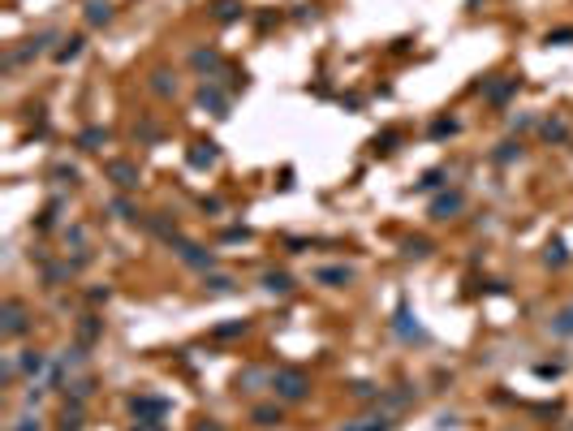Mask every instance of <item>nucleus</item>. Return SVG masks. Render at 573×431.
I'll use <instances>...</instances> for the list:
<instances>
[{
  "mask_svg": "<svg viewBox=\"0 0 573 431\" xmlns=\"http://www.w3.org/2000/svg\"><path fill=\"white\" fill-rule=\"evenodd\" d=\"M272 393L280 397V401H302L306 393H310V380L302 371H276L272 375Z\"/></svg>",
  "mask_w": 573,
  "mask_h": 431,
  "instance_id": "1",
  "label": "nucleus"
},
{
  "mask_svg": "<svg viewBox=\"0 0 573 431\" xmlns=\"http://www.w3.org/2000/svg\"><path fill=\"white\" fill-rule=\"evenodd\" d=\"M0 332H5L9 341L26 332V310H22V302H5V323H0Z\"/></svg>",
  "mask_w": 573,
  "mask_h": 431,
  "instance_id": "2",
  "label": "nucleus"
},
{
  "mask_svg": "<svg viewBox=\"0 0 573 431\" xmlns=\"http://www.w3.org/2000/svg\"><path fill=\"white\" fill-rule=\"evenodd\" d=\"M169 242H177V254H181L190 267H212V263H216V259H212V250H198L194 242H181V237H173V233H169Z\"/></svg>",
  "mask_w": 573,
  "mask_h": 431,
  "instance_id": "3",
  "label": "nucleus"
},
{
  "mask_svg": "<svg viewBox=\"0 0 573 431\" xmlns=\"http://www.w3.org/2000/svg\"><path fill=\"white\" fill-rule=\"evenodd\" d=\"M169 405L160 401V397H134V414H138V422H160V414H164Z\"/></svg>",
  "mask_w": 573,
  "mask_h": 431,
  "instance_id": "4",
  "label": "nucleus"
},
{
  "mask_svg": "<svg viewBox=\"0 0 573 431\" xmlns=\"http://www.w3.org/2000/svg\"><path fill=\"white\" fill-rule=\"evenodd\" d=\"M108 177H113L121 190H134V186H138V169L130 164V159H113V164H108Z\"/></svg>",
  "mask_w": 573,
  "mask_h": 431,
  "instance_id": "5",
  "label": "nucleus"
},
{
  "mask_svg": "<svg viewBox=\"0 0 573 431\" xmlns=\"http://www.w3.org/2000/svg\"><path fill=\"white\" fill-rule=\"evenodd\" d=\"M86 22L91 26H108L113 22V5H108V0H91V5H86Z\"/></svg>",
  "mask_w": 573,
  "mask_h": 431,
  "instance_id": "6",
  "label": "nucleus"
},
{
  "mask_svg": "<svg viewBox=\"0 0 573 431\" xmlns=\"http://www.w3.org/2000/svg\"><path fill=\"white\" fill-rule=\"evenodd\" d=\"M315 281H324V285H349V281H353V272H349V267H319Z\"/></svg>",
  "mask_w": 573,
  "mask_h": 431,
  "instance_id": "7",
  "label": "nucleus"
},
{
  "mask_svg": "<svg viewBox=\"0 0 573 431\" xmlns=\"http://www.w3.org/2000/svg\"><path fill=\"white\" fill-rule=\"evenodd\" d=\"M453 211H461V194H444V198H436V207H431L436 220H448Z\"/></svg>",
  "mask_w": 573,
  "mask_h": 431,
  "instance_id": "8",
  "label": "nucleus"
},
{
  "mask_svg": "<svg viewBox=\"0 0 573 431\" xmlns=\"http://www.w3.org/2000/svg\"><path fill=\"white\" fill-rule=\"evenodd\" d=\"M263 289H268V293H289L293 281H289L285 272H268V276H263Z\"/></svg>",
  "mask_w": 573,
  "mask_h": 431,
  "instance_id": "9",
  "label": "nucleus"
},
{
  "mask_svg": "<svg viewBox=\"0 0 573 431\" xmlns=\"http://www.w3.org/2000/svg\"><path fill=\"white\" fill-rule=\"evenodd\" d=\"M552 332H556V337H573V306H565V310L552 319Z\"/></svg>",
  "mask_w": 573,
  "mask_h": 431,
  "instance_id": "10",
  "label": "nucleus"
},
{
  "mask_svg": "<svg viewBox=\"0 0 573 431\" xmlns=\"http://www.w3.org/2000/svg\"><path fill=\"white\" fill-rule=\"evenodd\" d=\"M254 422H259V427H276V422H280V405H259V410H254Z\"/></svg>",
  "mask_w": 573,
  "mask_h": 431,
  "instance_id": "11",
  "label": "nucleus"
},
{
  "mask_svg": "<svg viewBox=\"0 0 573 431\" xmlns=\"http://www.w3.org/2000/svg\"><path fill=\"white\" fill-rule=\"evenodd\" d=\"M198 99H203V103H212V108H216V117H225V95H220V91L203 86V91H198Z\"/></svg>",
  "mask_w": 573,
  "mask_h": 431,
  "instance_id": "12",
  "label": "nucleus"
},
{
  "mask_svg": "<svg viewBox=\"0 0 573 431\" xmlns=\"http://www.w3.org/2000/svg\"><path fill=\"white\" fill-rule=\"evenodd\" d=\"M43 366H47V358H43V354H35V349H26V358H22V371H26V375H39Z\"/></svg>",
  "mask_w": 573,
  "mask_h": 431,
  "instance_id": "13",
  "label": "nucleus"
},
{
  "mask_svg": "<svg viewBox=\"0 0 573 431\" xmlns=\"http://www.w3.org/2000/svg\"><path fill=\"white\" fill-rule=\"evenodd\" d=\"M78 142H82L86 151H99V142H108V130H86V134H82Z\"/></svg>",
  "mask_w": 573,
  "mask_h": 431,
  "instance_id": "14",
  "label": "nucleus"
},
{
  "mask_svg": "<svg viewBox=\"0 0 573 431\" xmlns=\"http://www.w3.org/2000/svg\"><path fill=\"white\" fill-rule=\"evenodd\" d=\"M78 52H82V39L74 35V39H69V47H61V52H57V61L65 65V61H74V57H78Z\"/></svg>",
  "mask_w": 573,
  "mask_h": 431,
  "instance_id": "15",
  "label": "nucleus"
},
{
  "mask_svg": "<svg viewBox=\"0 0 573 431\" xmlns=\"http://www.w3.org/2000/svg\"><path fill=\"white\" fill-rule=\"evenodd\" d=\"M194 65H198V69H216L220 57H216V52H194Z\"/></svg>",
  "mask_w": 573,
  "mask_h": 431,
  "instance_id": "16",
  "label": "nucleus"
},
{
  "mask_svg": "<svg viewBox=\"0 0 573 431\" xmlns=\"http://www.w3.org/2000/svg\"><path fill=\"white\" fill-rule=\"evenodd\" d=\"M9 431H43V422H39V418H30V414H22Z\"/></svg>",
  "mask_w": 573,
  "mask_h": 431,
  "instance_id": "17",
  "label": "nucleus"
},
{
  "mask_svg": "<svg viewBox=\"0 0 573 431\" xmlns=\"http://www.w3.org/2000/svg\"><path fill=\"white\" fill-rule=\"evenodd\" d=\"M207 289H216V293H229V289H233V281H229V276H207Z\"/></svg>",
  "mask_w": 573,
  "mask_h": 431,
  "instance_id": "18",
  "label": "nucleus"
},
{
  "mask_svg": "<svg viewBox=\"0 0 573 431\" xmlns=\"http://www.w3.org/2000/svg\"><path fill=\"white\" fill-rule=\"evenodd\" d=\"M61 431H82V422H78V410H65V418H61Z\"/></svg>",
  "mask_w": 573,
  "mask_h": 431,
  "instance_id": "19",
  "label": "nucleus"
},
{
  "mask_svg": "<svg viewBox=\"0 0 573 431\" xmlns=\"http://www.w3.org/2000/svg\"><path fill=\"white\" fill-rule=\"evenodd\" d=\"M216 13L229 22V18H237V5H233V0H220V5H216Z\"/></svg>",
  "mask_w": 573,
  "mask_h": 431,
  "instance_id": "20",
  "label": "nucleus"
},
{
  "mask_svg": "<svg viewBox=\"0 0 573 431\" xmlns=\"http://www.w3.org/2000/svg\"><path fill=\"white\" fill-rule=\"evenodd\" d=\"M548 43H573V30H548Z\"/></svg>",
  "mask_w": 573,
  "mask_h": 431,
  "instance_id": "21",
  "label": "nucleus"
},
{
  "mask_svg": "<svg viewBox=\"0 0 573 431\" xmlns=\"http://www.w3.org/2000/svg\"><path fill=\"white\" fill-rule=\"evenodd\" d=\"M134 431H164V422H138Z\"/></svg>",
  "mask_w": 573,
  "mask_h": 431,
  "instance_id": "22",
  "label": "nucleus"
},
{
  "mask_svg": "<svg viewBox=\"0 0 573 431\" xmlns=\"http://www.w3.org/2000/svg\"><path fill=\"white\" fill-rule=\"evenodd\" d=\"M198 431H220V427H216V422H203V427H198Z\"/></svg>",
  "mask_w": 573,
  "mask_h": 431,
  "instance_id": "23",
  "label": "nucleus"
}]
</instances>
